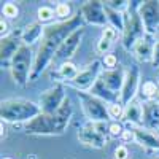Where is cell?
Segmentation results:
<instances>
[{"label":"cell","instance_id":"cell-1","mask_svg":"<svg viewBox=\"0 0 159 159\" xmlns=\"http://www.w3.org/2000/svg\"><path fill=\"white\" fill-rule=\"evenodd\" d=\"M38 107L25 100H7L2 103V118L15 121V119H32L38 115Z\"/></svg>","mask_w":159,"mask_h":159},{"label":"cell","instance_id":"cell-2","mask_svg":"<svg viewBox=\"0 0 159 159\" xmlns=\"http://www.w3.org/2000/svg\"><path fill=\"white\" fill-rule=\"evenodd\" d=\"M97 62H94L91 67L84 72H80L76 75V78L73 80V84L76 88H81V89H86L89 86H92V83L96 81V75H97Z\"/></svg>","mask_w":159,"mask_h":159},{"label":"cell","instance_id":"cell-3","mask_svg":"<svg viewBox=\"0 0 159 159\" xmlns=\"http://www.w3.org/2000/svg\"><path fill=\"white\" fill-rule=\"evenodd\" d=\"M80 34H81V32H76V34H73V35H72L69 40H65L67 43L61 45V48H59V51H57V56H56V59H64V57H69V56H72L73 49L76 48L78 38H80Z\"/></svg>","mask_w":159,"mask_h":159},{"label":"cell","instance_id":"cell-4","mask_svg":"<svg viewBox=\"0 0 159 159\" xmlns=\"http://www.w3.org/2000/svg\"><path fill=\"white\" fill-rule=\"evenodd\" d=\"M142 116H143V111H142V107L137 102L127 103V107L124 108V118L126 119H129V121H132V123H140Z\"/></svg>","mask_w":159,"mask_h":159},{"label":"cell","instance_id":"cell-5","mask_svg":"<svg viewBox=\"0 0 159 159\" xmlns=\"http://www.w3.org/2000/svg\"><path fill=\"white\" fill-rule=\"evenodd\" d=\"M151 49H154V48H151L150 42H148V40H145V38L139 40L137 45H135V52H137V56H139L140 59H143V61L148 59V57L153 54Z\"/></svg>","mask_w":159,"mask_h":159},{"label":"cell","instance_id":"cell-6","mask_svg":"<svg viewBox=\"0 0 159 159\" xmlns=\"http://www.w3.org/2000/svg\"><path fill=\"white\" fill-rule=\"evenodd\" d=\"M59 72H61V75H62L64 78H67V80H70V78L75 80L76 75H78V70H76V67H75L72 62H64V64L61 65Z\"/></svg>","mask_w":159,"mask_h":159},{"label":"cell","instance_id":"cell-7","mask_svg":"<svg viewBox=\"0 0 159 159\" xmlns=\"http://www.w3.org/2000/svg\"><path fill=\"white\" fill-rule=\"evenodd\" d=\"M42 35V29L38 27L37 24H32L30 27H27V30H25V34H24V40L27 43H32L34 40L37 38V37H40Z\"/></svg>","mask_w":159,"mask_h":159},{"label":"cell","instance_id":"cell-8","mask_svg":"<svg viewBox=\"0 0 159 159\" xmlns=\"http://www.w3.org/2000/svg\"><path fill=\"white\" fill-rule=\"evenodd\" d=\"M142 91H143V94L147 96V97H154L157 92H159V88H157L156 83H153V81H147V83H143Z\"/></svg>","mask_w":159,"mask_h":159},{"label":"cell","instance_id":"cell-9","mask_svg":"<svg viewBox=\"0 0 159 159\" xmlns=\"http://www.w3.org/2000/svg\"><path fill=\"white\" fill-rule=\"evenodd\" d=\"M54 18V11H52L49 7H42L38 8V19L42 22H46V21H51Z\"/></svg>","mask_w":159,"mask_h":159},{"label":"cell","instance_id":"cell-10","mask_svg":"<svg viewBox=\"0 0 159 159\" xmlns=\"http://www.w3.org/2000/svg\"><path fill=\"white\" fill-rule=\"evenodd\" d=\"M3 16H7V18H10V19H15V18H18V7L15 5V3H5L3 5Z\"/></svg>","mask_w":159,"mask_h":159},{"label":"cell","instance_id":"cell-11","mask_svg":"<svg viewBox=\"0 0 159 159\" xmlns=\"http://www.w3.org/2000/svg\"><path fill=\"white\" fill-rule=\"evenodd\" d=\"M108 115L111 118H121L124 115V110L119 103H111V105H108Z\"/></svg>","mask_w":159,"mask_h":159},{"label":"cell","instance_id":"cell-12","mask_svg":"<svg viewBox=\"0 0 159 159\" xmlns=\"http://www.w3.org/2000/svg\"><path fill=\"white\" fill-rule=\"evenodd\" d=\"M56 15H57L59 18H67V16L70 15V7H69L67 3H59V5L56 7Z\"/></svg>","mask_w":159,"mask_h":159},{"label":"cell","instance_id":"cell-13","mask_svg":"<svg viewBox=\"0 0 159 159\" xmlns=\"http://www.w3.org/2000/svg\"><path fill=\"white\" fill-rule=\"evenodd\" d=\"M116 62H118V59H116L113 54H105V57H103V64H105V67L113 69V67H116Z\"/></svg>","mask_w":159,"mask_h":159},{"label":"cell","instance_id":"cell-14","mask_svg":"<svg viewBox=\"0 0 159 159\" xmlns=\"http://www.w3.org/2000/svg\"><path fill=\"white\" fill-rule=\"evenodd\" d=\"M129 156V151L126 147H118L115 150V159H127Z\"/></svg>","mask_w":159,"mask_h":159},{"label":"cell","instance_id":"cell-15","mask_svg":"<svg viewBox=\"0 0 159 159\" xmlns=\"http://www.w3.org/2000/svg\"><path fill=\"white\" fill-rule=\"evenodd\" d=\"M115 29H111V27H107V29H103V32H102V38H105V40H108V42H113L115 40Z\"/></svg>","mask_w":159,"mask_h":159},{"label":"cell","instance_id":"cell-16","mask_svg":"<svg viewBox=\"0 0 159 159\" xmlns=\"http://www.w3.org/2000/svg\"><path fill=\"white\" fill-rule=\"evenodd\" d=\"M110 46H111V42H108V40L102 38L100 42H99V45H97V49H99L100 52H107V51L110 49Z\"/></svg>","mask_w":159,"mask_h":159},{"label":"cell","instance_id":"cell-17","mask_svg":"<svg viewBox=\"0 0 159 159\" xmlns=\"http://www.w3.org/2000/svg\"><path fill=\"white\" fill-rule=\"evenodd\" d=\"M110 134L111 135H119V134H123V129L119 124H111L110 126Z\"/></svg>","mask_w":159,"mask_h":159},{"label":"cell","instance_id":"cell-18","mask_svg":"<svg viewBox=\"0 0 159 159\" xmlns=\"http://www.w3.org/2000/svg\"><path fill=\"white\" fill-rule=\"evenodd\" d=\"M153 48H154L153 49V62H154V65H159V43L154 45Z\"/></svg>","mask_w":159,"mask_h":159},{"label":"cell","instance_id":"cell-19","mask_svg":"<svg viewBox=\"0 0 159 159\" xmlns=\"http://www.w3.org/2000/svg\"><path fill=\"white\" fill-rule=\"evenodd\" d=\"M121 135L124 140H134V132H130V130H124Z\"/></svg>","mask_w":159,"mask_h":159},{"label":"cell","instance_id":"cell-20","mask_svg":"<svg viewBox=\"0 0 159 159\" xmlns=\"http://www.w3.org/2000/svg\"><path fill=\"white\" fill-rule=\"evenodd\" d=\"M0 25H2V32H5L7 30V22L3 19H2V22H0Z\"/></svg>","mask_w":159,"mask_h":159},{"label":"cell","instance_id":"cell-21","mask_svg":"<svg viewBox=\"0 0 159 159\" xmlns=\"http://www.w3.org/2000/svg\"><path fill=\"white\" fill-rule=\"evenodd\" d=\"M5 159H11V157H5Z\"/></svg>","mask_w":159,"mask_h":159},{"label":"cell","instance_id":"cell-22","mask_svg":"<svg viewBox=\"0 0 159 159\" xmlns=\"http://www.w3.org/2000/svg\"><path fill=\"white\" fill-rule=\"evenodd\" d=\"M157 38H159V35H157Z\"/></svg>","mask_w":159,"mask_h":159}]
</instances>
